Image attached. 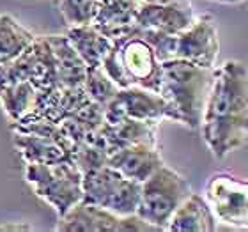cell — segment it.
<instances>
[{"label":"cell","instance_id":"obj_1","mask_svg":"<svg viewBox=\"0 0 248 232\" xmlns=\"http://www.w3.org/2000/svg\"><path fill=\"white\" fill-rule=\"evenodd\" d=\"M202 139L218 160L248 140V67L227 61L215 67V80L201 121Z\"/></svg>","mask_w":248,"mask_h":232},{"label":"cell","instance_id":"obj_2","mask_svg":"<svg viewBox=\"0 0 248 232\" xmlns=\"http://www.w3.org/2000/svg\"><path fill=\"white\" fill-rule=\"evenodd\" d=\"M213 80L215 67H202L181 59L161 62L158 93L170 105L174 123L185 124L190 129L201 126Z\"/></svg>","mask_w":248,"mask_h":232},{"label":"cell","instance_id":"obj_3","mask_svg":"<svg viewBox=\"0 0 248 232\" xmlns=\"http://www.w3.org/2000/svg\"><path fill=\"white\" fill-rule=\"evenodd\" d=\"M101 67L119 89L139 85L156 93L160 89L161 62L156 57L153 46L139 34L137 27L128 36L114 39Z\"/></svg>","mask_w":248,"mask_h":232},{"label":"cell","instance_id":"obj_4","mask_svg":"<svg viewBox=\"0 0 248 232\" xmlns=\"http://www.w3.org/2000/svg\"><path fill=\"white\" fill-rule=\"evenodd\" d=\"M83 174L73 160L55 163H27L25 181L39 199L50 204L59 217L83 199Z\"/></svg>","mask_w":248,"mask_h":232},{"label":"cell","instance_id":"obj_5","mask_svg":"<svg viewBox=\"0 0 248 232\" xmlns=\"http://www.w3.org/2000/svg\"><path fill=\"white\" fill-rule=\"evenodd\" d=\"M190 193V183L177 170L163 163L155 174L140 183L137 215L158 231H167L169 220Z\"/></svg>","mask_w":248,"mask_h":232},{"label":"cell","instance_id":"obj_6","mask_svg":"<svg viewBox=\"0 0 248 232\" xmlns=\"http://www.w3.org/2000/svg\"><path fill=\"white\" fill-rule=\"evenodd\" d=\"M82 186V201L96 204L117 217L133 215L139 209L140 183L128 179L126 175H123L110 165H103L91 172H85Z\"/></svg>","mask_w":248,"mask_h":232},{"label":"cell","instance_id":"obj_7","mask_svg":"<svg viewBox=\"0 0 248 232\" xmlns=\"http://www.w3.org/2000/svg\"><path fill=\"white\" fill-rule=\"evenodd\" d=\"M207 204L217 222L248 231V179L229 172H217L206 183Z\"/></svg>","mask_w":248,"mask_h":232},{"label":"cell","instance_id":"obj_8","mask_svg":"<svg viewBox=\"0 0 248 232\" xmlns=\"http://www.w3.org/2000/svg\"><path fill=\"white\" fill-rule=\"evenodd\" d=\"M123 119H137V121H149V123H161V121L174 123V112L160 93L131 85V87L119 89L115 98L105 107V123L115 124Z\"/></svg>","mask_w":248,"mask_h":232},{"label":"cell","instance_id":"obj_9","mask_svg":"<svg viewBox=\"0 0 248 232\" xmlns=\"http://www.w3.org/2000/svg\"><path fill=\"white\" fill-rule=\"evenodd\" d=\"M220 41L218 27L211 15H199L185 31L174 36V59L202 67H217Z\"/></svg>","mask_w":248,"mask_h":232},{"label":"cell","instance_id":"obj_10","mask_svg":"<svg viewBox=\"0 0 248 232\" xmlns=\"http://www.w3.org/2000/svg\"><path fill=\"white\" fill-rule=\"evenodd\" d=\"M190 0L172 4L140 2L135 15V25L140 31H153L161 34H179L193 21Z\"/></svg>","mask_w":248,"mask_h":232},{"label":"cell","instance_id":"obj_11","mask_svg":"<svg viewBox=\"0 0 248 232\" xmlns=\"http://www.w3.org/2000/svg\"><path fill=\"white\" fill-rule=\"evenodd\" d=\"M165 161L161 158L158 145L133 144L124 145L108 156L107 165L126 175L128 179L144 183L149 175L155 174Z\"/></svg>","mask_w":248,"mask_h":232},{"label":"cell","instance_id":"obj_12","mask_svg":"<svg viewBox=\"0 0 248 232\" xmlns=\"http://www.w3.org/2000/svg\"><path fill=\"white\" fill-rule=\"evenodd\" d=\"M59 232H119L121 217L103 207L80 201L66 215L59 217L55 225Z\"/></svg>","mask_w":248,"mask_h":232},{"label":"cell","instance_id":"obj_13","mask_svg":"<svg viewBox=\"0 0 248 232\" xmlns=\"http://www.w3.org/2000/svg\"><path fill=\"white\" fill-rule=\"evenodd\" d=\"M158 126L160 123L149 121H137V119H123L119 123L108 124L103 123L99 128V135L103 144L108 151V156L114 151L121 149L124 145L147 144L158 145Z\"/></svg>","mask_w":248,"mask_h":232},{"label":"cell","instance_id":"obj_14","mask_svg":"<svg viewBox=\"0 0 248 232\" xmlns=\"http://www.w3.org/2000/svg\"><path fill=\"white\" fill-rule=\"evenodd\" d=\"M139 0H98V11L93 25L112 41L135 31V15Z\"/></svg>","mask_w":248,"mask_h":232},{"label":"cell","instance_id":"obj_15","mask_svg":"<svg viewBox=\"0 0 248 232\" xmlns=\"http://www.w3.org/2000/svg\"><path fill=\"white\" fill-rule=\"evenodd\" d=\"M15 147L25 163H55L73 160L71 145L48 135L15 133Z\"/></svg>","mask_w":248,"mask_h":232},{"label":"cell","instance_id":"obj_16","mask_svg":"<svg viewBox=\"0 0 248 232\" xmlns=\"http://www.w3.org/2000/svg\"><path fill=\"white\" fill-rule=\"evenodd\" d=\"M170 232H213L217 231V217L211 206L199 193L191 191L169 220Z\"/></svg>","mask_w":248,"mask_h":232},{"label":"cell","instance_id":"obj_17","mask_svg":"<svg viewBox=\"0 0 248 232\" xmlns=\"http://www.w3.org/2000/svg\"><path fill=\"white\" fill-rule=\"evenodd\" d=\"M66 37L69 45L75 48V52L82 57V61L87 64V67L101 66L103 59L110 52L114 41L107 37L103 32L91 25L69 27L66 32Z\"/></svg>","mask_w":248,"mask_h":232},{"label":"cell","instance_id":"obj_18","mask_svg":"<svg viewBox=\"0 0 248 232\" xmlns=\"http://www.w3.org/2000/svg\"><path fill=\"white\" fill-rule=\"evenodd\" d=\"M48 41H50L53 57H55V67H57L61 85L62 87H82L85 75H87V64L69 45L66 34L48 36Z\"/></svg>","mask_w":248,"mask_h":232},{"label":"cell","instance_id":"obj_19","mask_svg":"<svg viewBox=\"0 0 248 232\" xmlns=\"http://www.w3.org/2000/svg\"><path fill=\"white\" fill-rule=\"evenodd\" d=\"M37 99V89L29 80L0 83V105L11 123H18L32 114Z\"/></svg>","mask_w":248,"mask_h":232},{"label":"cell","instance_id":"obj_20","mask_svg":"<svg viewBox=\"0 0 248 232\" xmlns=\"http://www.w3.org/2000/svg\"><path fill=\"white\" fill-rule=\"evenodd\" d=\"M36 34L9 15H0V66L15 61L34 41Z\"/></svg>","mask_w":248,"mask_h":232},{"label":"cell","instance_id":"obj_21","mask_svg":"<svg viewBox=\"0 0 248 232\" xmlns=\"http://www.w3.org/2000/svg\"><path fill=\"white\" fill-rule=\"evenodd\" d=\"M82 87L89 99H93L94 103L101 107H107L115 98V94L119 93V85L105 73L101 66L87 67V75H85Z\"/></svg>","mask_w":248,"mask_h":232},{"label":"cell","instance_id":"obj_22","mask_svg":"<svg viewBox=\"0 0 248 232\" xmlns=\"http://www.w3.org/2000/svg\"><path fill=\"white\" fill-rule=\"evenodd\" d=\"M66 27L91 25L98 11V0H53Z\"/></svg>","mask_w":248,"mask_h":232},{"label":"cell","instance_id":"obj_23","mask_svg":"<svg viewBox=\"0 0 248 232\" xmlns=\"http://www.w3.org/2000/svg\"><path fill=\"white\" fill-rule=\"evenodd\" d=\"M16 232V231H21V232H25V231H34V227H32L31 223H27V222H4V223H0V232Z\"/></svg>","mask_w":248,"mask_h":232},{"label":"cell","instance_id":"obj_24","mask_svg":"<svg viewBox=\"0 0 248 232\" xmlns=\"http://www.w3.org/2000/svg\"><path fill=\"white\" fill-rule=\"evenodd\" d=\"M140 2H151V4H172V2H185V0H140Z\"/></svg>","mask_w":248,"mask_h":232},{"label":"cell","instance_id":"obj_25","mask_svg":"<svg viewBox=\"0 0 248 232\" xmlns=\"http://www.w3.org/2000/svg\"><path fill=\"white\" fill-rule=\"evenodd\" d=\"M218 2H223V4H238L241 0H218Z\"/></svg>","mask_w":248,"mask_h":232},{"label":"cell","instance_id":"obj_26","mask_svg":"<svg viewBox=\"0 0 248 232\" xmlns=\"http://www.w3.org/2000/svg\"><path fill=\"white\" fill-rule=\"evenodd\" d=\"M139 2H140V0H139Z\"/></svg>","mask_w":248,"mask_h":232}]
</instances>
